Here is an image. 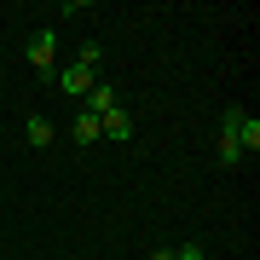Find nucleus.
I'll return each mask as SVG.
<instances>
[{
	"mask_svg": "<svg viewBox=\"0 0 260 260\" xmlns=\"http://www.w3.org/2000/svg\"><path fill=\"white\" fill-rule=\"evenodd\" d=\"M150 260H174V249H156V254H150Z\"/></svg>",
	"mask_w": 260,
	"mask_h": 260,
	"instance_id": "obj_11",
	"label": "nucleus"
},
{
	"mask_svg": "<svg viewBox=\"0 0 260 260\" xmlns=\"http://www.w3.org/2000/svg\"><path fill=\"white\" fill-rule=\"evenodd\" d=\"M174 260H203V243H179V249H174Z\"/></svg>",
	"mask_w": 260,
	"mask_h": 260,
	"instance_id": "obj_10",
	"label": "nucleus"
},
{
	"mask_svg": "<svg viewBox=\"0 0 260 260\" xmlns=\"http://www.w3.org/2000/svg\"><path fill=\"white\" fill-rule=\"evenodd\" d=\"M237 127H243V110H237V104H232V110H220V150H214V156H220L225 168L243 162V150H237Z\"/></svg>",
	"mask_w": 260,
	"mask_h": 260,
	"instance_id": "obj_2",
	"label": "nucleus"
},
{
	"mask_svg": "<svg viewBox=\"0 0 260 260\" xmlns=\"http://www.w3.org/2000/svg\"><path fill=\"white\" fill-rule=\"evenodd\" d=\"M70 139H75V145H99V139H104V133H99V116H93V110H75Z\"/></svg>",
	"mask_w": 260,
	"mask_h": 260,
	"instance_id": "obj_6",
	"label": "nucleus"
},
{
	"mask_svg": "<svg viewBox=\"0 0 260 260\" xmlns=\"http://www.w3.org/2000/svg\"><path fill=\"white\" fill-rule=\"evenodd\" d=\"M29 64H35V75H58V29H35L29 35Z\"/></svg>",
	"mask_w": 260,
	"mask_h": 260,
	"instance_id": "obj_1",
	"label": "nucleus"
},
{
	"mask_svg": "<svg viewBox=\"0 0 260 260\" xmlns=\"http://www.w3.org/2000/svg\"><path fill=\"white\" fill-rule=\"evenodd\" d=\"M23 139H29V145H35V150H52V139H58V127H52V121H47V116H41V110H35V116H29V121H23Z\"/></svg>",
	"mask_w": 260,
	"mask_h": 260,
	"instance_id": "obj_5",
	"label": "nucleus"
},
{
	"mask_svg": "<svg viewBox=\"0 0 260 260\" xmlns=\"http://www.w3.org/2000/svg\"><path fill=\"white\" fill-rule=\"evenodd\" d=\"M99 58H104V47H99V41H81V52H75V64H87V70H99Z\"/></svg>",
	"mask_w": 260,
	"mask_h": 260,
	"instance_id": "obj_9",
	"label": "nucleus"
},
{
	"mask_svg": "<svg viewBox=\"0 0 260 260\" xmlns=\"http://www.w3.org/2000/svg\"><path fill=\"white\" fill-rule=\"evenodd\" d=\"M237 150L243 156H260V116L243 110V127H237Z\"/></svg>",
	"mask_w": 260,
	"mask_h": 260,
	"instance_id": "obj_7",
	"label": "nucleus"
},
{
	"mask_svg": "<svg viewBox=\"0 0 260 260\" xmlns=\"http://www.w3.org/2000/svg\"><path fill=\"white\" fill-rule=\"evenodd\" d=\"M52 81L64 87V99H81V104H87V93L99 87V70H87V64H70L64 75H52Z\"/></svg>",
	"mask_w": 260,
	"mask_h": 260,
	"instance_id": "obj_3",
	"label": "nucleus"
},
{
	"mask_svg": "<svg viewBox=\"0 0 260 260\" xmlns=\"http://www.w3.org/2000/svg\"><path fill=\"white\" fill-rule=\"evenodd\" d=\"M99 133H110L116 145L133 139V110H121V104H116V110H104V116H99Z\"/></svg>",
	"mask_w": 260,
	"mask_h": 260,
	"instance_id": "obj_4",
	"label": "nucleus"
},
{
	"mask_svg": "<svg viewBox=\"0 0 260 260\" xmlns=\"http://www.w3.org/2000/svg\"><path fill=\"white\" fill-rule=\"evenodd\" d=\"M87 110H93V116H104V110H116V93H110V87H93V93H87Z\"/></svg>",
	"mask_w": 260,
	"mask_h": 260,
	"instance_id": "obj_8",
	"label": "nucleus"
}]
</instances>
